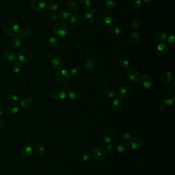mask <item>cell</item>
<instances>
[{
    "label": "cell",
    "instance_id": "obj_24",
    "mask_svg": "<svg viewBox=\"0 0 175 175\" xmlns=\"http://www.w3.org/2000/svg\"><path fill=\"white\" fill-rule=\"evenodd\" d=\"M32 34V31L29 28H21L19 30L18 35L20 37H29Z\"/></svg>",
    "mask_w": 175,
    "mask_h": 175
},
{
    "label": "cell",
    "instance_id": "obj_5",
    "mask_svg": "<svg viewBox=\"0 0 175 175\" xmlns=\"http://www.w3.org/2000/svg\"><path fill=\"white\" fill-rule=\"evenodd\" d=\"M91 155L93 159L97 161H102L106 157V153L105 150L101 148L93 149L91 152Z\"/></svg>",
    "mask_w": 175,
    "mask_h": 175
},
{
    "label": "cell",
    "instance_id": "obj_44",
    "mask_svg": "<svg viewBox=\"0 0 175 175\" xmlns=\"http://www.w3.org/2000/svg\"><path fill=\"white\" fill-rule=\"evenodd\" d=\"M80 73V69L78 68H74L71 70L70 71V74L71 76L74 77H76L79 75Z\"/></svg>",
    "mask_w": 175,
    "mask_h": 175
},
{
    "label": "cell",
    "instance_id": "obj_19",
    "mask_svg": "<svg viewBox=\"0 0 175 175\" xmlns=\"http://www.w3.org/2000/svg\"><path fill=\"white\" fill-rule=\"evenodd\" d=\"M127 76L129 79L133 81H137L139 80L140 74L139 72L135 69H131L129 70L127 73Z\"/></svg>",
    "mask_w": 175,
    "mask_h": 175
},
{
    "label": "cell",
    "instance_id": "obj_10",
    "mask_svg": "<svg viewBox=\"0 0 175 175\" xmlns=\"http://www.w3.org/2000/svg\"><path fill=\"white\" fill-rule=\"evenodd\" d=\"M130 145L131 147L135 150H140L142 148L144 143L142 139L139 137H133L130 139Z\"/></svg>",
    "mask_w": 175,
    "mask_h": 175
},
{
    "label": "cell",
    "instance_id": "obj_3",
    "mask_svg": "<svg viewBox=\"0 0 175 175\" xmlns=\"http://www.w3.org/2000/svg\"><path fill=\"white\" fill-rule=\"evenodd\" d=\"M53 31L54 34L57 36L64 37L67 35L68 31V27L66 23L59 22L54 26Z\"/></svg>",
    "mask_w": 175,
    "mask_h": 175
},
{
    "label": "cell",
    "instance_id": "obj_54",
    "mask_svg": "<svg viewBox=\"0 0 175 175\" xmlns=\"http://www.w3.org/2000/svg\"><path fill=\"white\" fill-rule=\"evenodd\" d=\"M69 87V85H68V84H65L64 85H63V89L64 90H67L68 89Z\"/></svg>",
    "mask_w": 175,
    "mask_h": 175
},
{
    "label": "cell",
    "instance_id": "obj_35",
    "mask_svg": "<svg viewBox=\"0 0 175 175\" xmlns=\"http://www.w3.org/2000/svg\"><path fill=\"white\" fill-rule=\"evenodd\" d=\"M60 43V39L58 37H53L49 39L48 45L50 47H55Z\"/></svg>",
    "mask_w": 175,
    "mask_h": 175
},
{
    "label": "cell",
    "instance_id": "obj_23",
    "mask_svg": "<svg viewBox=\"0 0 175 175\" xmlns=\"http://www.w3.org/2000/svg\"><path fill=\"white\" fill-rule=\"evenodd\" d=\"M4 56L8 62H14L16 60V54L11 50L6 51L4 53Z\"/></svg>",
    "mask_w": 175,
    "mask_h": 175
},
{
    "label": "cell",
    "instance_id": "obj_6",
    "mask_svg": "<svg viewBox=\"0 0 175 175\" xmlns=\"http://www.w3.org/2000/svg\"><path fill=\"white\" fill-rule=\"evenodd\" d=\"M31 7L37 12H41L46 7V3L45 0H31Z\"/></svg>",
    "mask_w": 175,
    "mask_h": 175
},
{
    "label": "cell",
    "instance_id": "obj_9",
    "mask_svg": "<svg viewBox=\"0 0 175 175\" xmlns=\"http://www.w3.org/2000/svg\"><path fill=\"white\" fill-rule=\"evenodd\" d=\"M56 77L58 81L66 82L70 79V74L66 70H60L56 73Z\"/></svg>",
    "mask_w": 175,
    "mask_h": 175
},
{
    "label": "cell",
    "instance_id": "obj_12",
    "mask_svg": "<svg viewBox=\"0 0 175 175\" xmlns=\"http://www.w3.org/2000/svg\"><path fill=\"white\" fill-rule=\"evenodd\" d=\"M140 83L142 87L149 89L152 87L153 85V81L152 78L148 75L142 76L140 79Z\"/></svg>",
    "mask_w": 175,
    "mask_h": 175
},
{
    "label": "cell",
    "instance_id": "obj_7",
    "mask_svg": "<svg viewBox=\"0 0 175 175\" xmlns=\"http://www.w3.org/2000/svg\"><path fill=\"white\" fill-rule=\"evenodd\" d=\"M131 93V88L127 86L122 87L118 92V96L120 99L126 100L130 97Z\"/></svg>",
    "mask_w": 175,
    "mask_h": 175
},
{
    "label": "cell",
    "instance_id": "obj_46",
    "mask_svg": "<svg viewBox=\"0 0 175 175\" xmlns=\"http://www.w3.org/2000/svg\"><path fill=\"white\" fill-rule=\"evenodd\" d=\"M139 25H140V23H139V22L138 20L137 19H134L132 22V23H131V28H133V29L134 30H136L138 29V28L139 27Z\"/></svg>",
    "mask_w": 175,
    "mask_h": 175
},
{
    "label": "cell",
    "instance_id": "obj_42",
    "mask_svg": "<svg viewBox=\"0 0 175 175\" xmlns=\"http://www.w3.org/2000/svg\"><path fill=\"white\" fill-rule=\"evenodd\" d=\"M21 69H22V65L19 62H15L12 66V70L15 73L19 72L21 70Z\"/></svg>",
    "mask_w": 175,
    "mask_h": 175
},
{
    "label": "cell",
    "instance_id": "obj_41",
    "mask_svg": "<svg viewBox=\"0 0 175 175\" xmlns=\"http://www.w3.org/2000/svg\"><path fill=\"white\" fill-rule=\"evenodd\" d=\"M47 17L48 20L52 21H56L58 16L56 13L53 12H49L47 14Z\"/></svg>",
    "mask_w": 175,
    "mask_h": 175
},
{
    "label": "cell",
    "instance_id": "obj_2",
    "mask_svg": "<svg viewBox=\"0 0 175 175\" xmlns=\"http://www.w3.org/2000/svg\"><path fill=\"white\" fill-rule=\"evenodd\" d=\"M3 29L7 35L10 36H15L18 35L20 30V28L17 23L12 21L6 22L3 25Z\"/></svg>",
    "mask_w": 175,
    "mask_h": 175
},
{
    "label": "cell",
    "instance_id": "obj_38",
    "mask_svg": "<svg viewBox=\"0 0 175 175\" xmlns=\"http://www.w3.org/2000/svg\"><path fill=\"white\" fill-rule=\"evenodd\" d=\"M121 29L118 26L114 25L110 29V33L113 36H117L120 33Z\"/></svg>",
    "mask_w": 175,
    "mask_h": 175
},
{
    "label": "cell",
    "instance_id": "obj_28",
    "mask_svg": "<svg viewBox=\"0 0 175 175\" xmlns=\"http://www.w3.org/2000/svg\"><path fill=\"white\" fill-rule=\"evenodd\" d=\"M80 5L81 8L85 11L89 10L91 7V3L89 0H80Z\"/></svg>",
    "mask_w": 175,
    "mask_h": 175
},
{
    "label": "cell",
    "instance_id": "obj_36",
    "mask_svg": "<svg viewBox=\"0 0 175 175\" xmlns=\"http://www.w3.org/2000/svg\"><path fill=\"white\" fill-rule=\"evenodd\" d=\"M46 6L48 9L52 10L54 11L56 10L58 8V5L57 3L56 2L54 1H49L46 4Z\"/></svg>",
    "mask_w": 175,
    "mask_h": 175
},
{
    "label": "cell",
    "instance_id": "obj_57",
    "mask_svg": "<svg viewBox=\"0 0 175 175\" xmlns=\"http://www.w3.org/2000/svg\"><path fill=\"white\" fill-rule=\"evenodd\" d=\"M144 2L146 3H152L153 2H154L155 0H143Z\"/></svg>",
    "mask_w": 175,
    "mask_h": 175
},
{
    "label": "cell",
    "instance_id": "obj_1",
    "mask_svg": "<svg viewBox=\"0 0 175 175\" xmlns=\"http://www.w3.org/2000/svg\"><path fill=\"white\" fill-rule=\"evenodd\" d=\"M96 22L98 25L102 27H108L112 24V17L107 12H99L96 16Z\"/></svg>",
    "mask_w": 175,
    "mask_h": 175
},
{
    "label": "cell",
    "instance_id": "obj_14",
    "mask_svg": "<svg viewBox=\"0 0 175 175\" xmlns=\"http://www.w3.org/2000/svg\"><path fill=\"white\" fill-rule=\"evenodd\" d=\"M160 79L162 83H170L173 80V74L170 71H164L160 75Z\"/></svg>",
    "mask_w": 175,
    "mask_h": 175
},
{
    "label": "cell",
    "instance_id": "obj_25",
    "mask_svg": "<svg viewBox=\"0 0 175 175\" xmlns=\"http://www.w3.org/2000/svg\"><path fill=\"white\" fill-rule=\"evenodd\" d=\"M18 110H19V106L16 104L13 103L10 104L7 107L6 112L8 115L12 116L16 114Z\"/></svg>",
    "mask_w": 175,
    "mask_h": 175
},
{
    "label": "cell",
    "instance_id": "obj_17",
    "mask_svg": "<svg viewBox=\"0 0 175 175\" xmlns=\"http://www.w3.org/2000/svg\"><path fill=\"white\" fill-rule=\"evenodd\" d=\"M82 20L85 25L87 26H91L93 24V15L90 12H86L85 13L82 18Z\"/></svg>",
    "mask_w": 175,
    "mask_h": 175
},
{
    "label": "cell",
    "instance_id": "obj_26",
    "mask_svg": "<svg viewBox=\"0 0 175 175\" xmlns=\"http://www.w3.org/2000/svg\"><path fill=\"white\" fill-rule=\"evenodd\" d=\"M71 12L66 8L62 9L59 14V18L62 20H65L70 17Z\"/></svg>",
    "mask_w": 175,
    "mask_h": 175
},
{
    "label": "cell",
    "instance_id": "obj_15",
    "mask_svg": "<svg viewBox=\"0 0 175 175\" xmlns=\"http://www.w3.org/2000/svg\"><path fill=\"white\" fill-rule=\"evenodd\" d=\"M104 139L106 142H112L114 139V134L112 129H106L104 133Z\"/></svg>",
    "mask_w": 175,
    "mask_h": 175
},
{
    "label": "cell",
    "instance_id": "obj_49",
    "mask_svg": "<svg viewBox=\"0 0 175 175\" xmlns=\"http://www.w3.org/2000/svg\"><path fill=\"white\" fill-rule=\"evenodd\" d=\"M8 100L12 102H16L19 100V97L16 95L11 94L8 96Z\"/></svg>",
    "mask_w": 175,
    "mask_h": 175
},
{
    "label": "cell",
    "instance_id": "obj_58",
    "mask_svg": "<svg viewBox=\"0 0 175 175\" xmlns=\"http://www.w3.org/2000/svg\"><path fill=\"white\" fill-rule=\"evenodd\" d=\"M165 108V106H164V104H162L161 106H160V110H161V111L164 110V109Z\"/></svg>",
    "mask_w": 175,
    "mask_h": 175
},
{
    "label": "cell",
    "instance_id": "obj_32",
    "mask_svg": "<svg viewBox=\"0 0 175 175\" xmlns=\"http://www.w3.org/2000/svg\"><path fill=\"white\" fill-rule=\"evenodd\" d=\"M34 148L38 154L43 155L45 153L44 147L40 142H37L35 144Z\"/></svg>",
    "mask_w": 175,
    "mask_h": 175
},
{
    "label": "cell",
    "instance_id": "obj_18",
    "mask_svg": "<svg viewBox=\"0 0 175 175\" xmlns=\"http://www.w3.org/2000/svg\"><path fill=\"white\" fill-rule=\"evenodd\" d=\"M52 97L56 100L64 99L66 97V93L64 90L57 89L54 90L52 93Z\"/></svg>",
    "mask_w": 175,
    "mask_h": 175
},
{
    "label": "cell",
    "instance_id": "obj_29",
    "mask_svg": "<svg viewBox=\"0 0 175 175\" xmlns=\"http://www.w3.org/2000/svg\"><path fill=\"white\" fill-rule=\"evenodd\" d=\"M129 144L126 142H122L119 143L117 145V150L119 153L126 152L129 149Z\"/></svg>",
    "mask_w": 175,
    "mask_h": 175
},
{
    "label": "cell",
    "instance_id": "obj_13",
    "mask_svg": "<svg viewBox=\"0 0 175 175\" xmlns=\"http://www.w3.org/2000/svg\"><path fill=\"white\" fill-rule=\"evenodd\" d=\"M52 65L54 69L60 70L62 69L64 65L62 58L58 55L54 56L52 58Z\"/></svg>",
    "mask_w": 175,
    "mask_h": 175
},
{
    "label": "cell",
    "instance_id": "obj_30",
    "mask_svg": "<svg viewBox=\"0 0 175 175\" xmlns=\"http://www.w3.org/2000/svg\"><path fill=\"white\" fill-rule=\"evenodd\" d=\"M112 107L116 111H121L123 108L122 102L119 99H114L112 102Z\"/></svg>",
    "mask_w": 175,
    "mask_h": 175
},
{
    "label": "cell",
    "instance_id": "obj_53",
    "mask_svg": "<svg viewBox=\"0 0 175 175\" xmlns=\"http://www.w3.org/2000/svg\"><path fill=\"white\" fill-rule=\"evenodd\" d=\"M168 89L169 91L172 92L173 90H174V85H173L172 84H170V85H168Z\"/></svg>",
    "mask_w": 175,
    "mask_h": 175
},
{
    "label": "cell",
    "instance_id": "obj_40",
    "mask_svg": "<svg viewBox=\"0 0 175 175\" xmlns=\"http://www.w3.org/2000/svg\"><path fill=\"white\" fill-rule=\"evenodd\" d=\"M115 2L114 0H105V6L108 9H112L114 8Z\"/></svg>",
    "mask_w": 175,
    "mask_h": 175
},
{
    "label": "cell",
    "instance_id": "obj_21",
    "mask_svg": "<svg viewBox=\"0 0 175 175\" xmlns=\"http://www.w3.org/2000/svg\"><path fill=\"white\" fill-rule=\"evenodd\" d=\"M33 99L30 97H25L22 99L20 102V106L22 108H27L33 105Z\"/></svg>",
    "mask_w": 175,
    "mask_h": 175
},
{
    "label": "cell",
    "instance_id": "obj_20",
    "mask_svg": "<svg viewBox=\"0 0 175 175\" xmlns=\"http://www.w3.org/2000/svg\"><path fill=\"white\" fill-rule=\"evenodd\" d=\"M175 93L173 92H170L164 96L163 100L166 104L170 106L174 103V102L175 101Z\"/></svg>",
    "mask_w": 175,
    "mask_h": 175
},
{
    "label": "cell",
    "instance_id": "obj_55",
    "mask_svg": "<svg viewBox=\"0 0 175 175\" xmlns=\"http://www.w3.org/2000/svg\"><path fill=\"white\" fill-rule=\"evenodd\" d=\"M4 123L3 122V121L1 119H0V129L3 128V127L4 126Z\"/></svg>",
    "mask_w": 175,
    "mask_h": 175
},
{
    "label": "cell",
    "instance_id": "obj_8",
    "mask_svg": "<svg viewBox=\"0 0 175 175\" xmlns=\"http://www.w3.org/2000/svg\"><path fill=\"white\" fill-rule=\"evenodd\" d=\"M82 16L78 12H75L72 14L70 17V24L74 27H79L82 24Z\"/></svg>",
    "mask_w": 175,
    "mask_h": 175
},
{
    "label": "cell",
    "instance_id": "obj_37",
    "mask_svg": "<svg viewBox=\"0 0 175 175\" xmlns=\"http://www.w3.org/2000/svg\"><path fill=\"white\" fill-rule=\"evenodd\" d=\"M67 6L68 9L69 10L70 12H76L78 9L77 4L74 1H70L68 3Z\"/></svg>",
    "mask_w": 175,
    "mask_h": 175
},
{
    "label": "cell",
    "instance_id": "obj_27",
    "mask_svg": "<svg viewBox=\"0 0 175 175\" xmlns=\"http://www.w3.org/2000/svg\"><path fill=\"white\" fill-rule=\"evenodd\" d=\"M154 38L157 41L163 42L167 39L168 35L164 32H157L154 35Z\"/></svg>",
    "mask_w": 175,
    "mask_h": 175
},
{
    "label": "cell",
    "instance_id": "obj_31",
    "mask_svg": "<svg viewBox=\"0 0 175 175\" xmlns=\"http://www.w3.org/2000/svg\"><path fill=\"white\" fill-rule=\"evenodd\" d=\"M67 95L69 98L71 99H77L79 98L80 94L77 90L74 89H71L68 90L67 92Z\"/></svg>",
    "mask_w": 175,
    "mask_h": 175
},
{
    "label": "cell",
    "instance_id": "obj_50",
    "mask_svg": "<svg viewBox=\"0 0 175 175\" xmlns=\"http://www.w3.org/2000/svg\"><path fill=\"white\" fill-rule=\"evenodd\" d=\"M121 137L122 138V139L125 141H127L130 140L131 139V137H130V135L129 134L127 133H123L122 134Z\"/></svg>",
    "mask_w": 175,
    "mask_h": 175
},
{
    "label": "cell",
    "instance_id": "obj_47",
    "mask_svg": "<svg viewBox=\"0 0 175 175\" xmlns=\"http://www.w3.org/2000/svg\"><path fill=\"white\" fill-rule=\"evenodd\" d=\"M91 155L89 153H85L82 156V159L83 161L85 163H87L91 160Z\"/></svg>",
    "mask_w": 175,
    "mask_h": 175
},
{
    "label": "cell",
    "instance_id": "obj_43",
    "mask_svg": "<svg viewBox=\"0 0 175 175\" xmlns=\"http://www.w3.org/2000/svg\"><path fill=\"white\" fill-rule=\"evenodd\" d=\"M120 66L124 68V69H127L129 68V62L127 60L125 59H122L120 60Z\"/></svg>",
    "mask_w": 175,
    "mask_h": 175
},
{
    "label": "cell",
    "instance_id": "obj_52",
    "mask_svg": "<svg viewBox=\"0 0 175 175\" xmlns=\"http://www.w3.org/2000/svg\"><path fill=\"white\" fill-rule=\"evenodd\" d=\"M106 150L108 151V153L111 154L112 152V151H113V147H112V144H108L107 146V147H106Z\"/></svg>",
    "mask_w": 175,
    "mask_h": 175
},
{
    "label": "cell",
    "instance_id": "obj_16",
    "mask_svg": "<svg viewBox=\"0 0 175 175\" xmlns=\"http://www.w3.org/2000/svg\"><path fill=\"white\" fill-rule=\"evenodd\" d=\"M33 145L29 143L24 145L21 149V153L24 157L30 156L33 153Z\"/></svg>",
    "mask_w": 175,
    "mask_h": 175
},
{
    "label": "cell",
    "instance_id": "obj_33",
    "mask_svg": "<svg viewBox=\"0 0 175 175\" xmlns=\"http://www.w3.org/2000/svg\"><path fill=\"white\" fill-rule=\"evenodd\" d=\"M21 44V39L19 37H15L12 39L11 45L13 48H19Z\"/></svg>",
    "mask_w": 175,
    "mask_h": 175
},
{
    "label": "cell",
    "instance_id": "obj_59",
    "mask_svg": "<svg viewBox=\"0 0 175 175\" xmlns=\"http://www.w3.org/2000/svg\"><path fill=\"white\" fill-rule=\"evenodd\" d=\"M0 99H1V95H0Z\"/></svg>",
    "mask_w": 175,
    "mask_h": 175
},
{
    "label": "cell",
    "instance_id": "obj_51",
    "mask_svg": "<svg viewBox=\"0 0 175 175\" xmlns=\"http://www.w3.org/2000/svg\"><path fill=\"white\" fill-rule=\"evenodd\" d=\"M99 12V7L97 5H95L91 9V13L92 14H97Z\"/></svg>",
    "mask_w": 175,
    "mask_h": 175
},
{
    "label": "cell",
    "instance_id": "obj_34",
    "mask_svg": "<svg viewBox=\"0 0 175 175\" xmlns=\"http://www.w3.org/2000/svg\"><path fill=\"white\" fill-rule=\"evenodd\" d=\"M130 40L133 44H137L140 41V37L138 33L133 32L130 35Z\"/></svg>",
    "mask_w": 175,
    "mask_h": 175
},
{
    "label": "cell",
    "instance_id": "obj_39",
    "mask_svg": "<svg viewBox=\"0 0 175 175\" xmlns=\"http://www.w3.org/2000/svg\"><path fill=\"white\" fill-rule=\"evenodd\" d=\"M142 4V3L141 0H134L131 3V6L133 9H139L141 7Z\"/></svg>",
    "mask_w": 175,
    "mask_h": 175
},
{
    "label": "cell",
    "instance_id": "obj_22",
    "mask_svg": "<svg viewBox=\"0 0 175 175\" xmlns=\"http://www.w3.org/2000/svg\"><path fill=\"white\" fill-rule=\"evenodd\" d=\"M85 69L88 72H93L97 68V63L94 60H89L85 64Z\"/></svg>",
    "mask_w": 175,
    "mask_h": 175
},
{
    "label": "cell",
    "instance_id": "obj_48",
    "mask_svg": "<svg viewBox=\"0 0 175 175\" xmlns=\"http://www.w3.org/2000/svg\"><path fill=\"white\" fill-rule=\"evenodd\" d=\"M106 95L110 98H112L116 96L117 93L113 90H108V91L106 92Z\"/></svg>",
    "mask_w": 175,
    "mask_h": 175
},
{
    "label": "cell",
    "instance_id": "obj_56",
    "mask_svg": "<svg viewBox=\"0 0 175 175\" xmlns=\"http://www.w3.org/2000/svg\"><path fill=\"white\" fill-rule=\"evenodd\" d=\"M3 113V108L2 106L0 104V116L2 115Z\"/></svg>",
    "mask_w": 175,
    "mask_h": 175
},
{
    "label": "cell",
    "instance_id": "obj_45",
    "mask_svg": "<svg viewBox=\"0 0 175 175\" xmlns=\"http://www.w3.org/2000/svg\"><path fill=\"white\" fill-rule=\"evenodd\" d=\"M175 35H170V37H168V43L170 46L171 47V48L173 49H175Z\"/></svg>",
    "mask_w": 175,
    "mask_h": 175
},
{
    "label": "cell",
    "instance_id": "obj_4",
    "mask_svg": "<svg viewBox=\"0 0 175 175\" xmlns=\"http://www.w3.org/2000/svg\"><path fill=\"white\" fill-rule=\"evenodd\" d=\"M18 58L22 62H29L33 59V53L27 49H22L18 53Z\"/></svg>",
    "mask_w": 175,
    "mask_h": 175
},
{
    "label": "cell",
    "instance_id": "obj_11",
    "mask_svg": "<svg viewBox=\"0 0 175 175\" xmlns=\"http://www.w3.org/2000/svg\"><path fill=\"white\" fill-rule=\"evenodd\" d=\"M169 51V47L167 44L165 43H162L159 44L156 49L157 55L159 56H163L167 54Z\"/></svg>",
    "mask_w": 175,
    "mask_h": 175
}]
</instances>
